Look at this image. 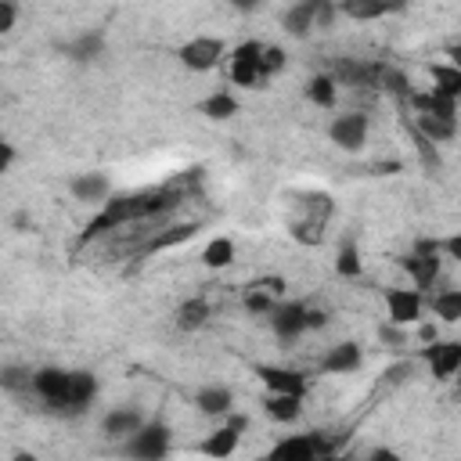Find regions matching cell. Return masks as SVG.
Segmentation results:
<instances>
[{"mask_svg":"<svg viewBox=\"0 0 461 461\" xmlns=\"http://www.w3.org/2000/svg\"><path fill=\"white\" fill-rule=\"evenodd\" d=\"M97 375L86 367H32V400L58 418H79L97 400Z\"/></svg>","mask_w":461,"mask_h":461,"instance_id":"1","label":"cell"},{"mask_svg":"<svg viewBox=\"0 0 461 461\" xmlns=\"http://www.w3.org/2000/svg\"><path fill=\"white\" fill-rule=\"evenodd\" d=\"M331 216H335V198L328 191H317V187L295 191L288 209V234L299 245H321Z\"/></svg>","mask_w":461,"mask_h":461,"instance_id":"2","label":"cell"},{"mask_svg":"<svg viewBox=\"0 0 461 461\" xmlns=\"http://www.w3.org/2000/svg\"><path fill=\"white\" fill-rule=\"evenodd\" d=\"M267 321H270V328H274V335H277L281 342H299L306 331L324 328V324H328V313H324V310H313V306H306V303H299V299H277V303L270 306Z\"/></svg>","mask_w":461,"mask_h":461,"instance_id":"3","label":"cell"},{"mask_svg":"<svg viewBox=\"0 0 461 461\" xmlns=\"http://www.w3.org/2000/svg\"><path fill=\"white\" fill-rule=\"evenodd\" d=\"M339 18V7L335 0H295L292 7H285L281 14V29L292 36V40H306L313 32H328Z\"/></svg>","mask_w":461,"mask_h":461,"instance_id":"4","label":"cell"},{"mask_svg":"<svg viewBox=\"0 0 461 461\" xmlns=\"http://www.w3.org/2000/svg\"><path fill=\"white\" fill-rule=\"evenodd\" d=\"M173 447V432L162 418H144L126 439H119V450L137 461H162Z\"/></svg>","mask_w":461,"mask_h":461,"instance_id":"5","label":"cell"},{"mask_svg":"<svg viewBox=\"0 0 461 461\" xmlns=\"http://www.w3.org/2000/svg\"><path fill=\"white\" fill-rule=\"evenodd\" d=\"M223 61H227V76H230L234 86L256 90V86L267 83V72H263V43H259V40H241V43H234Z\"/></svg>","mask_w":461,"mask_h":461,"instance_id":"6","label":"cell"},{"mask_svg":"<svg viewBox=\"0 0 461 461\" xmlns=\"http://www.w3.org/2000/svg\"><path fill=\"white\" fill-rule=\"evenodd\" d=\"M223 58H227V43L220 36H205V32L191 36V40H184L176 47V61L187 72H212V68L223 65Z\"/></svg>","mask_w":461,"mask_h":461,"instance_id":"7","label":"cell"},{"mask_svg":"<svg viewBox=\"0 0 461 461\" xmlns=\"http://www.w3.org/2000/svg\"><path fill=\"white\" fill-rule=\"evenodd\" d=\"M403 270L411 274V281H414L418 292H432V285L439 281V270H443L439 241H436V238H421V241L414 245V252L403 256Z\"/></svg>","mask_w":461,"mask_h":461,"instance_id":"8","label":"cell"},{"mask_svg":"<svg viewBox=\"0 0 461 461\" xmlns=\"http://www.w3.org/2000/svg\"><path fill=\"white\" fill-rule=\"evenodd\" d=\"M335 443L324 439V432H292L270 447V457L277 461H313V457H331Z\"/></svg>","mask_w":461,"mask_h":461,"instance_id":"9","label":"cell"},{"mask_svg":"<svg viewBox=\"0 0 461 461\" xmlns=\"http://www.w3.org/2000/svg\"><path fill=\"white\" fill-rule=\"evenodd\" d=\"M367 133H371V122H367L364 112H339V115L328 122V140H331L339 151H346V155L364 151Z\"/></svg>","mask_w":461,"mask_h":461,"instance_id":"10","label":"cell"},{"mask_svg":"<svg viewBox=\"0 0 461 461\" xmlns=\"http://www.w3.org/2000/svg\"><path fill=\"white\" fill-rule=\"evenodd\" d=\"M245 429H249V418H245V414H238V411H230V414H227V421H223L220 429H212V432L198 443V450H202V454H209V457H230V454L238 450V443H241Z\"/></svg>","mask_w":461,"mask_h":461,"instance_id":"11","label":"cell"},{"mask_svg":"<svg viewBox=\"0 0 461 461\" xmlns=\"http://www.w3.org/2000/svg\"><path fill=\"white\" fill-rule=\"evenodd\" d=\"M425 310V295L418 288H385V321L393 324H418Z\"/></svg>","mask_w":461,"mask_h":461,"instance_id":"12","label":"cell"},{"mask_svg":"<svg viewBox=\"0 0 461 461\" xmlns=\"http://www.w3.org/2000/svg\"><path fill=\"white\" fill-rule=\"evenodd\" d=\"M68 194L83 205H104L112 198V176L104 169H86L68 180Z\"/></svg>","mask_w":461,"mask_h":461,"instance_id":"13","label":"cell"},{"mask_svg":"<svg viewBox=\"0 0 461 461\" xmlns=\"http://www.w3.org/2000/svg\"><path fill=\"white\" fill-rule=\"evenodd\" d=\"M421 357H425V364L432 367V378L447 382V378H454L457 367H461V342H457V339H432V342L421 349Z\"/></svg>","mask_w":461,"mask_h":461,"instance_id":"14","label":"cell"},{"mask_svg":"<svg viewBox=\"0 0 461 461\" xmlns=\"http://www.w3.org/2000/svg\"><path fill=\"white\" fill-rule=\"evenodd\" d=\"M259 382L267 385V393H288V396H306L310 378L295 367H274V364H259L256 367Z\"/></svg>","mask_w":461,"mask_h":461,"instance_id":"15","label":"cell"},{"mask_svg":"<svg viewBox=\"0 0 461 461\" xmlns=\"http://www.w3.org/2000/svg\"><path fill=\"white\" fill-rule=\"evenodd\" d=\"M104 47H108L104 29H83V32H76L68 43H61V54H65L68 61H76V65H90V61L104 58Z\"/></svg>","mask_w":461,"mask_h":461,"instance_id":"16","label":"cell"},{"mask_svg":"<svg viewBox=\"0 0 461 461\" xmlns=\"http://www.w3.org/2000/svg\"><path fill=\"white\" fill-rule=\"evenodd\" d=\"M339 14L349 22H378L385 14H396L407 7V0H335Z\"/></svg>","mask_w":461,"mask_h":461,"instance_id":"17","label":"cell"},{"mask_svg":"<svg viewBox=\"0 0 461 461\" xmlns=\"http://www.w3.org/2000/svg\"><path fill=\"white\" fill-rule=\"evenodd\" d=\"M378 68L375 61H360V58H339L331 68V79L342 86H378Z\"/></svg>","mask_w":461,"mask_h":461,"instance_id":"18","label":"cell"},{"mask_svg":"<svg viewBox=\"0 0 461 461\" xmlns=\"http://www.w3.org/2000/svg\"><path fill=\"white\" fill-rule=\"evenodd\" d=\"M360 364H364V346L353 342V339L328 346V353L321 357V371H328V375H349V371H357Z\"/></svg>","mask_w":461,"mask_h":461,"instance_id":"19","label":"cell"},{"mask_svg":"<svg viewBox=\"0 0 461 461\" xmlns=\"http://www.w3.org/2000/svg\"><path fill=\"white\" fill-rule=\"evenodd\" d=\"M407 104L414 108V115H443V119H457V97H447L439 90H411Z\"/></svg>","mask_w":461,"mask_h":461,"instance_id":"20","label":"cell"},{"mask_svg":"<svg viewBox=\"0 0 461 461\" xmlns=\"http://www.w3.org/2000/svg\"><path fill=\"white\" fill-rule=\"evenodd\" d=\"M209 317H212L209 299L191 295V299L176 303V310H173V328H176V331H184V335H191V331H202V328L209 324Z\"/></svg>","mask_w":461,"mask_h":461,"instance_id":"21","label":"cell"},{"mask_svg":"<svg viewBox=\"0 0 461 461\" xmlns=\"http://www.w3.org/2000/svg\"><path fill=\"white\" fill-rule=\"evenodd\" d=\"M194 407H198L205 418H227V414L234 411V389H230V385H220V382L202 385V389L194 393Z\"/></svg>","mask_w":461,"mask_h":461,"instance_id":"22","label":"cell"},{"mask_svg":"<svg viewBox=\"0 0 461 461\" xmlns=\"http://www.w3.org/2000/svg\"><path fill=\"white\" fill-rule=\"evenodd\" d=\"M140 421H144V414H140L137 407H130V403H122V407H112V411L101 418V436L119 443V439H126V436H130V432H133Z\"/></svg>","mask_w":461,"mask_h":461,"instance_id":"23","label":"cell"},{"mask_svg":"<svg viewBox=\"0 0 461 461\" xmlns=\"http://www.w3.org/2000/svg\"><path fill=\"white\" fill-rule=\"evenodd\" d=\"M238 256V245L230 234H212L205 245H202V267L205 270H227Z\"/></svg>","mask_w":461,"mask_h":461,"instance_id":"24","label":"cell"},{"mask_svg":"<svg viewBox=\"0 0 461 461\" xmlns=\"http://www.w3.org/2000/svg\"><path fill=\"white\" fill-rule=\"evenodd\" d=\"M263 411L270 421L277 425H295L303 418V396H288V393H267Z\"/></svg>","mask_w":461,"mask_h":461,"instance_id":"25","label":"cell"},{"mask_svg":"<svg viewBox=\"0 0 461 461\" xmlns=\"http://www.w3.org/2000/svg\"><path fill=\"white\" fill-rule=\"evenodd\" d=\"M0 389L14 400L32 396V367L29 364H0Z\"/></svg>","mask_w":461,"mask_h":461,"instance_id":"26","label":"cell"},{"mask_svg":"<svg viewBox=\"0 0 461 461\" xmlns=\"http://www.w3.org/2000/svg\"><path fill=\"white\" fill-rule=\"evenodd\" d=\"M418 137H425L429 144H450L457 137V119H443V115H414Z\"/></svg>","mask_w":461,"mask_h":461,"instance_id":"27","label":"cell"},{"mask_svg":"<svg viewBox=\"0 0 461 461\" xmlns=\"http://www.w3.org/2000/svg\"><path fill=\"white\" fill-rule=\"evenodd\" d=\"M303 94H306V101L317 104V108H335V104H339V83L331 79V72L310 76L306 86H303Z\"/></svg>","mask_w":461,"mask_h":461,"instance_id":"28","label":"cell"},{"mask_svg":"<svg viewBox=\"0 0 461 461\" xmlns=\"http://www.w3.org/2000/svg\"><path fill=\"white\" fill-rule=\"evenodd\" d=\"M238 97L230 94V90H212L209 97H202L198 101V112L205 115V119H212V122H227V119H234L238 115Z\"/></svg>","mask_w":461,"mask_h":461,"instance_id":"29","label":"cell"},{"mask_svg":"<svg viewBox=\"0 0 461 461\" xmlns=\"http://www.w3.org/2000/svg\"><path fill=\"white\" fill-rule=\"evenodd\" d=\"M198 234V223H166L162 230H155L151 234V241H148V252H162V249H173V245H184V241H191Z\"/></svg>","mask_w":461,"mask_h":461,"instance_id":"30","label":"cell"},{"mask_svg":"<svg viewBox=\"0 0 461 461\" xmlns=\"http://www.w3.org/2000/svg\"><path fill=\"white\" fill-rule=\"evenodd\" d=\"M432 313L443 324H457L461 321V288H439V292H432Z\"/></svg>","mask_w":461,"mask_h":461,"instance_id":"31","label":"cell"},{"mask_svg":"<svg viewBox=\"0 0 461 461\" xmlns=\"http://www.w3.org/2000/svg\"><path fill=\"white\" fill-rule=\"evenodd\" d=\"M335 270H339L342 277H360V274H364L360 249H357L353 238H342V245H339V252H335Z\"/></svg>","mask_w":461,"mask_h":461,"instance_id":"32","label":"cell"},{"mask_svg":"<svg viewBox=\"0 0 461 461\" xmlns=\"http://www.w3.org/2000/svg\"><path fill=\"white\" fill-rule=\"evenodd\" d=\"M432 90L447 97H461V68L457 65H432Z\"/></svg>","mask_w":461,"mask_h":461,"instance_id":"33","label":"cell"},{"mask_svg":"<svg viewBox=\"0 0 461 461\" xmlns=\"http://www.w3.org/2000/svg\"><path fill=\"white\" fill-rule=\"evenodd\" d=\"M274 303H277V295H274V292H267L263 285H252V288L245 292V310H249V313H259V317H267Z\"/></svg>","mask_w":461,"mask_h":461,"instance_id":"34","label":"cell"},{"mask_svg":"<svg viewBox=\"0 0 461 461\" xmlns=\"http://www.w3.org/2000/svg\"><path fill=\"white\" fill-rule=\"evenodd\" d=\"M285 65H288L285 50H281L277 43H263V72H267V79H274V76H277Z\"/></svg>","mask_w":461,"mask_h":461,"instance_id":"35","label":"cell"},{"mask_svg":"<svg viewBox=\"0 0 461 461\" xmlns=\"http://www.w3.org/2000/svg\"><path fill=\"white\" fill-rule=\"evenodd\" d=\"M378 339L385 346H407V328L403 324H393V321H382L378 324Z\"/></svg>","mask_w":461,"mask_h":461,"instance_id":"36","label":"cell"},{"mask_svg":"<svg viewBox=\"0 0 461 461\" xmlns=\"http://www.w3.org/2000/svg\"><path fill=\"white\" fill-rule=\"evenodd\" d=\"M18 25V4L14 0H0V36H7Z\"/></svg>","mask_w":461,"mask_h":461,"instance_id":"37","label":"cell"},{"mask_svg":"<svg viewBox=\"0 0 461 461\" xmlns=\"http://www.w3.org/2000/svg\"><path fill=\"white\" fill-rule=\"evenodd\" d=\"M411 375H414V364L403 360V364H393V367L385 371V382H389V385H400V382H407Z\"/></svg>","mask_w":461,"mask_h":461,"instance_id":"38","label":"cell"},{"mask_svg":"<svg viewBox=\"0 0 461 461\" xmlns=\"http://www.w3.org/2000/svg\"><path fill=\"white\" fill-rule=\"evenodd\" d=\"M11 166H14V144H11L7 137H0V176H4Z\"/></svg>","mask_w":461,"mask_h":461,"instance_id":"39","label":"cell"},{"mask_svg":"<svg viewBox=\"0 0 461 461\" xmlns=\"http://www.w3.org/2000/svg\"><path fill=\"white\" fill-rule=\"evenodd\" d=\"M227 4H230L238 14H252V11H259L267 0H227Z\"/></svg>","mask_w":461,"mask_h":461,"instance_id":"40","label":"cell"},{"mask_svg":"<svg viewBox=\"0 0 461 461\" xmlns=\"http://www.w3.org/2000/svg\"><path fill=\"white\" fill-rule=\"evenodd\" d=\"M439 249H447V252L457 259V256H461V238H457V234H450L447 241H439Z\"/></svg>","mask_w":461,"mask_h":461,"instance_id":"41","label":"cell"},{"mask_svg":"<svg viewBox=\"0 0 461 461\" xmlns=\"http://www.w3.org/2000/svg\"><path fill=\"white\" fill-rule=\"evenodd\" d=\"M418 335H421L425 342H432V339H439V328H436V324H421V328H418Z\"/></svg>","mask_w":461,"mask_h":461,"instance_id":"42","label":"cell"}]
</instances>
